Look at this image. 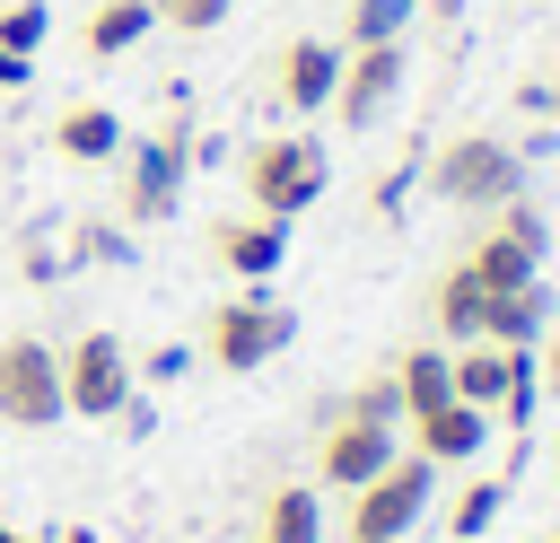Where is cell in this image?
Masks as SVG:
<instances>
[{
  "label": "cell",
  "mask_w": 560,
  "mask_h": 543,
  "mask_svg": "<svg viewBox=\"0 0 560 543\" xmlns=\"http://www.w3.org/2000/svg\"><path fill=\"white\" fill-rule=\"evenodd\" d=\"M341 420H376V429H394V420H402V385H394V377H368V385L341 403Z\"/></svg>",
  "instance_id": "24"
},
{
  "label": "cell",
  "mask_w": 560,
  "mask_h": 543,
  "mask_svg": "<svg viewBox=\"0 0 560 543\" xmlns=\"http://www.w3.org/2000/svg\"><path fill=\"white\" fill-rule=\"evenodd\" d=\"M184 359H192V350H158V359H149V368H131V377H149V385H175V377H184Z\"/></svg>",
  "instance_id": "27"
},
{
  "label": "cell",
  "mask_w": 560,
  "mask_h": 543,
  "mask_svg": "<svg viewBox=\"0 0 560 543\" xmlns=\"http://www.w3.org/2000/svg\"><path fill=\"white\" fill-rule=\"evenodd\" d=\"M44 26H52V9H44V0H9V9H0V44H9V53H26V61L44 53Z\"/></svg>",
  "instance_id": "23"
},
{
  "label": "cell",
  "mask_w": 560,
  "mask_h": 543,
  "mask_svg": "<svg viewBox=\"0 0 560 543\" xmlns=\"http://www.w3.org/2000/svg\"><path fill=\"white\" fill-rule=\"evenodd\" d=\"M52 149H61V158H79V166L122 158V123H114V105H70V114L52 123Z\"/></svg>",
  "instance_id": "16"
},
{
  "label": "cell",
  "mask_w": 560,
  "mask_h": 543,
  "mask_svg": "<svg viewBox=\"0 0 560 543\" xmlns=\"http://www.w3.org/2000/svg\"><path fill=\"white\" fill-rule=\"evenodd\" d=\"M149 26H158V9H149V0H96V9H88V53H96V61H114V53H131Z\"/></svg>",
  "instance_id": "19"
},
{
  "label": "cell",
  "mask_w": 560,
  "mask_h": 543,
  "mask_svg": "<svg viewBox=\"0 0 560 543\" xmlns=\"http://www.w3.org/2000/svg\"><path fill=\"white\" fill-rule=\"evenodd\" d=\"M0 543H26V534H18V525H0Z\"/></svg>",
  "instance_id": "31"
},
{
  "label": "cell",
  "mask_w": 560,
  "mask_h": 543,
  "mask_svg": "<svg viewBox=\"0 0 560 543\" xmlns=\"http://www.w3.org/2000/svg\"><path fill=\"white\" fill-rule=\"evenodd\" d=\"M131 350L114 342V333H79L70 350H61V412H79V420H114L122 403H131Z\"/></svg>",
  "instance_id": "6"
},
{
  "label": "cell",
  "mask_w": 560,
  "mask_h": 543,
  "mask_svg": "<svg viewBox=\"0 0 560 543\" xmlns=\"http://www.w3.org/2000/svg\"><path fill=\"white\" fill-rule=\"evenodd\" d=\"M429 18H464V0H429Z\"/></svg>",
  "instance_id": "29"
},
{
  "label": "cell",
  "mask_w": 560,
  "mask_h": 543,
  "mask_svg": "<svg viewBox=\"0 0 560 543\" xmlns=\"http://www.w3.org/2000/svg\"><path fill=\"white\" fill-rule=\"evenodd\" d=\"M542 543H560V534H542Z\"/></svg>",
  "instance_id": "32"
},
{
  "label": "cell",
  "mask_w": 560,
  "mask_h": 543,
  "mask_svg": "<svg viewBox=\"0 0 560 543\" xmlns=\"http://www.w3.org/2000/svg\"><path fill=\"white\" fill-rule=\"evenodd\" d=\"M429 307H438V333H446V342L464 350V342H481V315H490V289H481V280H472L464 263H455V272L438 280V298H429Z\"/></svg>",
  "instance_id": "18"
},
{
  "label": "cell",
  "mask_w": 560,
  "mask_h": 543,
  "mask_svg": "<svg viewBox=\"0 0 560 543\" xmlns=\"http://www.w3.org/2000/svg\"><path fill=\"white\" fill-rule=\"evenodd\" d=\"M394 385H402V420H420V412H438V403H455V350H402L394 359Z\"/></svg>",
  "instance_id": "15"
},
{
  "label": "cell",
  "mask_w": 560,
  "mask_h": 543,
  "mask_svg": "<svg viewBox=\"0 0 560 543\" xmlns=\"http://www.w3.org/2000/svg\"><path fill=\"white\" fill-rule=\"evenodd\" d=\"M420 0H350V44H402Z\"/></svg>",
  "instance_id": "21"
},
{
  "label": "cell",
  "mask_w": 560,
  "mask_h": 543,
  "mask_svg": "<svg viewBox=\"0 0 560 543\" xmlns=\"http://www.w3.org/2000/svg\"><path fill=\"white\" fill-rule=\"evenodd\" d=\"M542 254H551V228H542V210L516 193V201H499L490 210V228L472 236V254H464V272L499 298V289H525V280H542Z\"/></svg>",
  "instance_id": "4"
},
{
  "label": "cell",
  "mask_w": 560,
  "mask_h": 543,
  "mask_svg": "<svg viewBox=\"0 0 560 543\" xmlns=\"http://www.w3.org/2000/svg\"><path fill=\"white\" fill-rule=\"evenodd\" d=\"M26 79H35V61H26V53H9V44H0V88H26Z\"/></svg>",
  "instance_id": "28"
},
{
  "label": "cell",
  "mask_w": 560,
  "mask_h": 543,
  "mask_svg": "<svg viewBox=\"0 0 560 543\" xmlns=\"http://www.w3.org/2000/svg\"><path fill=\"white\" fill-rule=\"evenodd\" d=\"M289 333H298V315H289L280 298H262V289H245V298L210 307V359H219L228 377H245V368L280 359V350H289Z\"/></svg>",
  "instance_id": "5"
},
{
  "label": "cell",
  "mask_w": 560,
  "mask_h": 543,
  "mask_svg": "<svg viewBox=\"0 0 560 543\" xmlns=\"http://www.w3.org/2000/svg\"><path fill=\"white\" fill-rule=\"evenodd\" d=\"M184 123H166L158 140H140V149H122V219H140V228H158V219H175V201H184Z\"/></svg>",
  "instance_id": "8"
},
{
  "label": "cell",
  "mask_w": 560,
  "mask_h": 543,
  "mask_svg": "<svg viewBox=\"0 0 560 543\" xmlns=\"http://www.w3.org/2000/svg\"><path fill=\"white\" fill-rule=\"evenodd\" d=\"M551 307H560V298H551L542 280H525V289H499V298H490V315H481V342H499V350H534V342L560 324Z\"/></svg>",
  "instance_id": "13"
},
{
  "label": "cell",
  "mask_w": 560,
  "mask_h": 543,
  "mask_svg": "<svg viewBox=\"0 0 560 543\" xmlns=\"http://www.w3.org/2000/svg\"><path fill=\"white\" fill-rule=\"evenodd\" d=\"M0 420L9 429H52L61 420V350L35 333L0 342Z\"/></svg>",
  "instance_id": "7"
},
{
  "label": "cell",
  "mask_w": 560,
  "mask_h": 543,
  "mask_svg": "<svg viewBox=\"0 0 560 543\" xmlns=\"http://www.w3.org/2000/svg\"><path fill=\"white\" fill-rule=\"evenodd\" d=\"M534 377H542V403H560V324L534 342Z\"/></svg>",
  "instance_id": "26"
},
{
  "label": "cell",
  "mask_w": 560,
  "mask_h": 543,
  "mask_svg": "<svg viewBox=\"0 0 560 543\" xmlns=\"http://www.w3.org/2000/svg\"><path fill=\"white\" fill-rule=\"evenodd\" d=\"M210 254H219V272H236L254 289V280H271L289 263V219H262V210L254 219H219L210 228Z\"/></svg>",
  "instance_id": "11"
},
{
  "label": "cell",
  "mask_w": 560,
  "mask_h": 543,
  "mask_svg": "<svg viewBox=\"0 0 560 543\" xmlns=\"http://www.w3.org/2000/svg\"><path fill=\"white\" fill-rule=\"evenodd\" d=\"M149 9H158V26H175V35H210V26H228L236 0H149Z\"/></svg>",
  "instance_id": "25"
},
{
  "label": "cell",
  "mask_w": 560,
  "mask_h": 543,
  "mask_svg": "<svg viewBox=\"0 0 560 543\" xmlns=\"http://www.w3.org/2000/svg\"><path fill=\"white\" fill-rule=\"evenodd\" d=\"M499 499H508V482H499V473H490V482H464V490H455V517H446V534H464V543H472V534H490Z\"/></svg>",
  "instance_id": "22"
},
{
  "label": "cell",
  "mask_w": 560,
  "mask_h": 543,
  "mask_svg": "<svg viewBox=\"0 0 560 543\" xmlns=\"http://www.w3.org/2000/svg\"><path fill=\"white\" fill-rule=\"evenodd\" d=\"M394 455H402V447H394V429H376V420H332V429H324V447H315V482L359 490V482H376Z\"/></svg>",
  "instance_id": "10"
},
{
  "label": "cell",
  "mask_w": 560,
  "mask_h": 543,
  "mask_svg": "<svg viewBox=\"0 0 560 543\" xmlns=\"http://www.w3.org/2000/svg\"><path fill=\"white\" fill-rule=\"evenodd\" d=\"M429 193L455 201V210H499V201L525 193V158L508 140H490V131H455L438 149V166H429Z\"/></svg>",
  "instance_id": "1"
},
{
  "label": "cell",
  "mask_w": 560,
  "mask_h": 543,
  "mask_svg": "<svg viewBox=\"0 0 560 543\" xmlns=\"http://www.w3.org/2000/svg\"><path fill=\"white\" fill-rule=\"evenodd\" d=\"M402 44H350L341 53V88H332V114L350 123V131H376L385 123V105L402 96Z\"/></svg>",
  "instance_id": "9"
},
{
  "label": "cell",
  "mask_w": 560,
  "mask_h": 543,
  "mask_svg": "<svg viewBox=\"0 0 560 543\" xmlns=\"http://www.w3.org/2000/svg\"><path fill=\"white\" fill-rule=\"evenodd\" d=\"M332 88H341V44H324V35H298V44L280 53V105L315 114V105H332Z\"/></svg>",
  "instance_id": "12"
},
{
  "label": "cell",
  "mask_w": 560,
  "mask_h": 543,
  "mask_svg": "<svg viewBox=\"0 0 560 543\" xmlns=\"http://www.w3.org/2000/svg\"><path fill=\"white\" fill-rule=\"evenodd\" d=\"M262 543H324V508H315L306 482H289V490L262 499Z\"/></svg>",
  "instance_id": "20"
},
{
  "label": "cell",
  "mask_w": 560,
  "mask_h": 543,
  "mask_svg": "<svg viewBox=\"0 0 560 543\" xmlns=\"http://www.w3.org/2000/svg\"><path fill=\"white\" fill-rule=\"evenodd\" d=\"M61 543H96V534H88V525H70V534H61Z\"/></svg>",
  "instance_id": "30"
},
{
  "label": "cell",
  "mask_w": 560,
  "mask_h": 543,
  "mask_svg": "<svg viewBox=\"0 0 560 543\" xmlns=\"http://www.w3.org/2000/svg\"><path fill=\"white\" fill-rule=\"evenodd\" d=\"M429 490H438V464L420 447H402L376 482L350 490V543H402L420 517H429Z\"/></svg>",
  "instance_id": "3"
},
{
  "label": "cell",
  "mask_w": 560,
  "mask_h": 543,
  "mask_svg": "<svg viewBox=\"0 0 560 543\" xmlns=\"http://www.w3.org/2000/svg\"><path fill=\"white\" fill-rule=\"evenodd\" d=\"M324 184H332V166H324V149L298 140V131L245 149V201H254L262 219H298V210H315Z\"/></svg>",
  "instance_id": "2"
},
{
  "label": "cell",
  "mask_w": 560,
  "mask_h": 543,
  "mask_svg": "<svg viewBox=\"0 0 560 543\" xmlns=\"http://www.w3.org/2000/svg\"><path fill=\"white\" fill-rule=\"evenodd\" d=\"M551 464H560V447H551Z\"/></svg>",
  "instance_id": "33"
},
{
  "label": "cell",
  "mask_w": 560,
  "mask_h": 543,
  "mask_svg": "<svg viewBox=\"0 0 560 543\" xmlns=\"http://www.w3.org/2000/svg\"><path fill=\"white\" fill-rule=\"evenodd\" d=\"M411 438H420L429 464H472V455L490 447V412H481V403H438V412L411 420Z\"/></svg>",
  "instance_id": "14"
},
{
  "label": "cell",
  "mask_w": 560,
  "mask_h": 543,
  "mask_svg": "<svg viewBox=\"0 0 560 543\" xmlns=\"http://www.w3.org/2000/svg\"><path fill=\"white\" fill-rule=\"evenodd\" d=\"M508 377H516V350H499V342H464V350H455V403H481V412H499Z\"/></svg>",
  "instance_id": "17"
}]
</instances>
